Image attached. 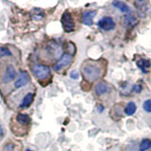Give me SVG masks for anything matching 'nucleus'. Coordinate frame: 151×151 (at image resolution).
Segmentation results:
<instances>
[{
	"label": "nucleus",
	"mask_w": 151,
	"mask_h": 151,
	"mask_svg": "<svg viewBox=\"0 0 151 151\" xmlns=\"http://www.w3.org/2000/svg\"><path fill=\"white\" fill-rule=\"evenodd\" d=\"M137 66H138L143 73H148L150 70V67H151V63L148 60L140 59L138 61H137Z\"/></svg>",
	"instance_id": "obj_13"
},
{
	"label": "nucleus",
	"mask_w": 151,
	"mask_h": 151,
	"mask_svg": "<svg viewBox=\"0 0 151 151\" xmlns=\"http://www.w3.org/2000/svg\"><path fill=\"white\" fill-rule=\"evenodd\" d=\"M94 92H96V93L98 96H104V94H106L108 93H110L111 87L108 83L101 81V82H99L96 85V87H94Z\"/></svg>",
	"instance_id": "obj_9"
},
{
	"label": "nucleus",
	"mask_w": 151,
	"mask_h": 151,
	"mask_svg": "<svg viewBox=\"0 0 151 151\" xmlns=\"http://www.w3.org/2000/svg\"><path fill=\"white\" fill-rule=\"evenodd\" d=\"M16 77V72H15V69L12 65H9L6 71H5V74L2 78V82L3 83H9L12 81V80L15 78Z\"/></svg>",
	"instance_id": "obj_8"
},
{
	"label": "nucleus",
	"mask_w": 151,
	"mask_h": 151,
	"mask_svg": "<svg viewBox=\"0 0 151 151\" xmlns=\"http://www.w3.org/2000/svg\"><path fill=\"white\" fill-rule=\"evenodd\" d=\"M61 26L65 32H72L75 29L74 20L69 12H64L61 16Z\"/></svg>",
	"instance_id": "obj_3"
},
{
	"label": "nucleus",
	"mask_w": 151,
	"mask_h": 151,
	"mask_svg": "<svg viewBox=\"0 0 151 151\" xmlns=\"http://www.w3.org/2000/svg\"><path fill=\"white\" fill-rule=\"evenodd\" d=\"M16 120L21 125H27L30 122V117L27 114H25V113H19L16 116Z\"/></svg>",
	"instance_id": "obj_17"
},
{
	"label": "nucleus",
	"mask_w": 151,
	"mask_h": 151,
	"mask_svg": "<svg viewBox=\"0 0 151 151\" xmlns=\"http://www.w3.org/2000/svg\"><path fill=\"white\" fill-rule=\"evenodd\" d=\"M112 5L114 6L117 9H119L120 12H122L123 13H129L131 12V9L127 4H126L123 1H118V0H115V1L112 2Z\"/></svg>",
	"instance_id": "obj_12"
},
{
	"label": "nucleus",
	"mask_w": 151,
	"mask_h": 151,
	"mask_svg": "<svg viewBox=\"0 0 151 151\" xmlns=\"http://www.w3.org/2000/svg\"><path fill=\"white\" fill-rule=\"evenodd\" d=\"M138 23V19L133 15H127L125 17V24L129 27H133Z\"/></svg>",
	"instance_id": "obj_19"
},
{
	"label": "nucleus",
	"mask_w": 151,
	"mask_h": 151,
	"mask_svg": "<svg viewBox=\"0 0 151 151\" xmlns=\"http://www.w3.org/2000/svg\"><path fill=\"white\" fill-rule=\"evenodd\" d=\"M2 151H14V145L12 143H9L3 147Z\"/></svg>",
	"instance_id": "obj_22"
},
{
	"label": "nucleus",
	"mask_w": 151,
	"mask_h": 151,
	"mask_svg": "<svg viewBox=\"0 0 151 151\" xmlns=\"http://www.w3.org/2000/svg\"><path fill=\"white\" fill-rule=\"evenodd\" d=\"M136 111H137V106L133 101H130L126 105L125 112L127 115H133L136 112Z\"/></svg>",
	"instance_id": "obj_16"
},
{
	"label": "nucleus",
	"mask_w": 151,
	"mask_h": 151,
	"mask_svg": "<svg viewBox=\"0 0 151 151\" xmlns=\"http://www.w3.org/2000/svg\"><path fill=\"white\" fill-rule=\"evenodd\" d=\"M82 73H83L84 78H86L88 81L93 82L101 77L102 68L97 63L89 61V63H86L83 65Z\"/></svg>",
	"instance_id": "obj_1"
},
{
	"label": "nucleus",
	"mask_w": 151,
	"mask_h": 151,
	"mask_svg": "<svg viewBox=\"0 0 151 151\" xmlns=\"http://www.w3.org/2000/svg\"><path fill=\"white\" fill-rule=\"evenodd\" d=\"M29 81V76L27 72L25 71H22L20 73V75L18 76L17 79L15 80V83H14V87L19 89V88H22L24 86H26V85L28 83Z\"/></svg>",
	"instance_id": "obj_7"
},
{
	"label": "nucleus",
	"mask_w": 151,
	"mask_h": 151,
	"mask_svg": "<svg viewBox=\"0 0 151 151\" xmlns=\"http://www.w3.org/2000/svg\"><path fill=\"white\" fill-rule=\"evenodd\" d=\"M3 136V127L1 125V123H0V138Z\"/></svg>",
	"instance_id": "obj_25"
},
{
	"label": "nucleus",
	"mask_w": 151,
	"mask_h": 151,
	"mask_svg": "<svg viewBox=\"0 0 151 151\" xmlns=\"http://www.w3.org/2000/svg\"><path fill=\"white\" fill-rule=\"evenodd\" d=\"M26 151H31V150H30V149H27Z\"/></svg>",
	"instance_id": "obj_26"
},
{
	"label": "nucleus",
	"mask_w": 151,
	"mask_h": 151,
	"mask_svg": "<svg viewBox=\"0 0 151 151\" xmlns=\"http://www.w3.org/2000/svg\"><path fill=\"white\" fill-rule=\"evenodd\" d=\"M97 26L101 30L111 31L112 29H114L115 23H114V21H113V19L111 17L105 16V17H102L100 20L98 21Z\"/></svg>",
	"instance_id": "obj_4"
},
{
	"label": "nucleus",
	"mask_w": 151,
	"mask_h": 151,
	"mask_svg": "<svg viewBox=\"0 0 151 151\" xmlns=\"http://www.w3.org/2000/svg\"><path fill=\"white\" fill-rule=\"evenodd\" d=\"M12 52L8 47H0V59H2L3 57H7V56H12Z\"/></svg>",
	"instance_id": "obj_20"
},
{
	"label": "nucleus",
	"mask_w": 151,
	"mask_h": 151,
	"mask_svg": "<svg viewBox=\"0 0 151 151\" xmlns=\"http://www.w3.org/2000/svg\"><path fill=\"white\" fill-rule=\"evenodd\" d=\"M31 17H32L33 20L40 21V20H42V19L45 17V12L41 9H38V8L33 9L32 11H31Z\"/></svg>",
	"instance_id": "obj_14"
},
{
	"label": "nucleus",
	"mask_w": 151,
	"mask_h": 151,
	"mask_svg": "<svg viewBox=\"0 0 151 151\" xmlns=\"http://www.w3.org/2000/svg\"><path fill=\"white\" fill-rule=\"evenodd\" d=\"M72 60H73L72 56L70 54H67V53L63 54L60 58V60L57 61V63L54 65L55 71H60V70L64 69L65 67H67V66H69L71 64V63H72Z\"/></svg>",
	"instance_id": "obj_6"
},
{
	"label": "nucleus",
	"mask_w": 151,
	"mask_h": 151,
	"mask_svg": "<svg viewBox=\"0 0 151 151\" xmlns=\"http://www.w3.org/2000/svg\"><path fill=\"white\" fill-rule=\"evenodd\" d=\"M96 15V11H85L82 15V23L86 26H92L93 23V18Z\"/></svg>",
	"instance_id": "obj_10"
},
{
	"label": "nucleus",
	"mask_w": 151,
	"mask_h": 151,
	"mask_svg": "<svg viewBox=\"0 0 151 151\" xmlns=\"http://www.w3.org/2000/svg\"><path fill=\"white\" fill-rule=\"evenodd\" d=\"M70 78H73V79H78L79 78V74L77 70H73L70 72Z\"/></svg>",
	"instance_id": "obj_23"
},
{
	"label": "nucleus",
	"mask_w": 151,
	"mask_h": 151,
	"mask_svg": "<svg viewBox=\"0 0 151 151\" xmlns=\"http://www.w3.org/2000/svg\"><path fill=\"white\" fill-rule=\"evenodd\" d=\"M45 51H46V54H48L54 59H58L60 57L63 56L61 46L58 44H55V42H51V44L47 45L45 47Z\"/></svg>",
	"instance_id": "obj_5"
},
{
	"label": "nucleus",
	"mask_w": 151,
	"mask_h": 151,
	"mask_svg": "<svg viewBox=\"0 0 151 151\" xmlns=\"http://www.w3.org/2000/svg\"><path fill=\"white\" fill-rule=\"evenodd\" d=\"M34 76L39 79H45L50 76V69L48 66L44 64H35L32 67Z\"/></svg>",
	"instance_id": "obj_2"
},
{
	"label": "nucleus",
	"mask_w": 151,
	"mask_h": 151,
	"mask_svg": "<svg viewBox=\"0 0 151 151\" xmlns=\"http://www.w3.org/2000/svg\"><path fill=\"white\" fill-rule=\"evenodd\" d=\"M134 90L136 91V93H140L142 88H141V86H139V85H135V86H134Z\"/></svg>",
	"instance_id": "obj_24"
},
{
	"label": "nucleus",
	"mask_w": 151,
	"mask_h": 151,
	"mask_svg": "<svg viewBox=\"0 0 151 151\" xmlns=\"http://www.w3.org/2000/svg\"><path fill=\"white\" fill-rule=\"evenodd\" d=\"M143 109L146 112H151V99H147L144 102Z\"/></svg>",
	"instance_id": "obj_21"
},
{
	"label": "nucleus",
	"mask_w": 151,
	"mask_h": 151,
	"mask_svg": "<svg viewBox=\"0 0 151 151\" xmlns=\"http://www.w3.org/2000/svg\"><path fill=\"white\" fill-rule=\"evenodd\" d=\"M136 6H137V12H138L139 16L145 17L146 14L149 12L148 3L145 1H138L136 2Z\"/></svg>",
	"instance_id": "obj_11"
},
{
	"label": "nucleus",
	"mask_w": 151,
	"mask_h": 151,
	"mask_svg": "<svg viewBox=\"0 0 151 151\" xmlns=\"http://www.w3.org/2000/svg\"><path fill=\"white\" fill-rule=\"evenodd\" d=\"M151 148V141L148 139H144L141 142L140 144V147L139 150L140 151H147L148 149Z\"/></svg>",
	"instance_id": "obj_18"
},
{
	"label": "nucleus",
	"mask_w": 151,
	"mask_h": 151,
	"mask_svg": "<svg viewBox=\"0 0 151 151\" xmlns=\"http://www.w3.org/2000/svg\"><path fill=\"white\" fill-rule=\"evenodd\" d=\"M33 93H27L25 96V97L23 98V100L22 102L20 103V108L21 109H24V108H27L31 104V102L33 101Z\"/></svg>",
	"instance_id": "obj_15"
}]
</instances>
